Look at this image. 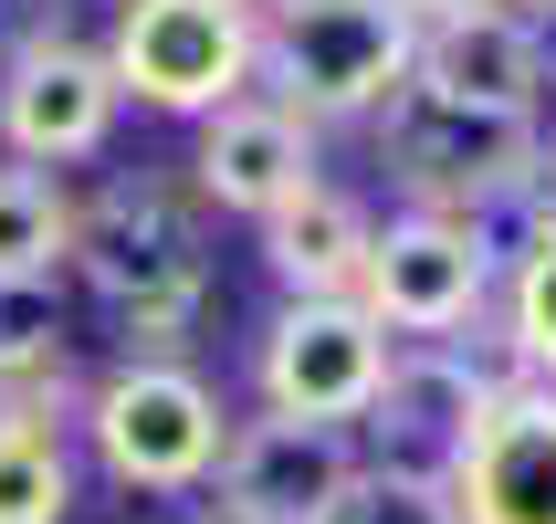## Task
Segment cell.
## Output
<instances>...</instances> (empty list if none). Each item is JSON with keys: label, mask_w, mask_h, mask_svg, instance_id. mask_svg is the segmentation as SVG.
I'll return each mask as SVG.
<instances>
[{"label": "cell", "mask_w": 556, "mask_h": 524, "mask_svg": "<svg viewBox=\"0 0 556 524\" xmlns=\"http://www.w3.org/2000/svg\"><path fill=\"white\" fill-rule=\"evenodd\" d=\"M63 294L53 283H0V399L11 388H53V378H74L63 368Z\"/></svg>", "instance_id": "obj_18"}, {"label": "cell", "mask_w": 556, "mask_h": 524, "mask_svg": "<svg viewBox=\"0 0 556 524\" xmlns=\"http://www.w3.org/2000/svg\"><path fill=\"white\" fill-rule=\"evenodd\" d=\"M63 252H74V200H63V179L0 157V283H53Z\"/></svg>", "instance_id": "obj_16"}, {"label": "cell", "mask_w": 556, "mask_h": 524, "mask_svg": "<svg viewBox=\"0 0 556 524\" xmlns=\"http://www.w3.org/2000/svg\"><path fill=\"white\" fill-rule=\"evenodd\" d=\"M535 63H546V85H556V22H535Z\"/></svg>", "instance_id": "obj_22"}, {"label": "cell", "mask_w": 556, "mask_h": 524, "mask_svg": "<svg viewBox=\"0 0 556 524\" xmlns=\"http://www.w3.org/2000/svg\"><path fill=\"white\" fill-rule=\"evenodd\" d=\"M535 148H546L535 116L452 105L431 85H400L378 116V168L400 189V210H431V220H494L515 200V179L535 168Z\"/></svg>", "instance_id": "obj_2"}, {"label": "cell", "mask_w": 556, "mask_h": 524, "mask_svg": "<svg viewBox=\"0 0 556 524\" xmlns=\"http://www.w3.org/2000/svg\"><path fill=\"white\" fill-rule=\"evenodd\" d=\"M441 494H452V524H556V388L504 378Z\"/></svg>", "instance_id": "obj_11"}, {"label": "cell", "mask_w": 556, "mask_h": 524, "mask_svg": "<svg viewBox=\"0 0 556 524\" xmlns=\"http://www.w3.org/2000/svg\"><path fill=\"white\" fill-rule=\"evenodd\" d=\"M63 409L74 399V378H53V388H11L0 399V524H63L74 514V420Z\"/></svg>", "instance_id": "obj_15"}, {"label": "cell", "mask_w": 556, "mask_h": 524, "mask_svg": "<svg viewBox=\"0 0 556 524\" xmlns=\"http://www.w3.org/2000/svg\"><path fill=\"white\" fill-rule=\"evenodd\" d=\"M515 368H483L472 346H389V378H378V409L357 420L378 462L368 472H409V483H452L472 420L494 409V388Z\"/></svg>", "instance_id": "obj_8"}, {"label": "cell", "mask_w": 556, "mask_h": 524, "mask_svg": "<svg viewBox=\"0 0 556 524\" xmlns=\"http://www.w3.org/2000/svg\"><path fill=\"white\" fill-rule=\"evenodd\" d=\"M494 242H504V252H526V242H556V137L535 148V168L515 179V200L494 210Z\"/></svg>", "instance_id": "obj_20"}, {"label": "cell", "mask_w": 556, "mask_h": 524, "mask_svg": "<svg viewBox=\"0 0 556 524\" xmlns=\"http://www.w3.org/2000/svg\"><path fill=\"white\" fill-rule=\"evenodd\" d=\"M74 431H85L94 472L126 494H211L231 409L200 368H105L74 409Z\"/></svg>", "instance_id": "obj_3"}, {"label": "cell", "mask_w": 556, "mask_h": 524, "mask_svg": "<svg viewBox=\"0 0 556 524\" xmlns=\"http://www.w3.org/2000/svg\"><path fill=\"white\" fill-rule=\"evenodd\" d=\"M74 273L94 305H148V294H211V210L179 179H105L74 200Z\"/></svg>", "instance_id": "obj_6"}, {"label": "cell", "mask_w": 556, "mask_h": 524, "mask_svg": "<svg viewBox=\"0 0 556 524\" xmlns=\"http://www.w3.org/2000/svg\"><path fill=\"white\" fill-rule=\"evenodd\" d=\"M504 357H515V378H535V388H556V242H526L504 252Z\"/></svg>", "instance_id": "obj_17"}, {"label": "cell", "mask_w": 556, "mask_h": 524, "mask_svg": "<svg viewBox=\"0 0 556 524\" xmlns=\"http://www.w3.org/2000/svg\"><path fill=\"white\" fill-rule=\"evenodd\" d=\"M326 524H452V494L441 483H409V472H357V494Z\"/></svg>", "instance_id": "obj_19"}, {"label": "cell", "mask_w": 556, "mask_h": 524, "mask_svg": "<svg viewBox=\"0 0 556 524\" xmlns=\"http://www.w3.org/2000/svg\"><path fill=\"white\" fill-rule=\"evenodd\" d=\"M189 189H200V210H231V220H283L305 189H326V157H315V126L242 94V105H220L200 116V148H189Z\"/></svg>", "instance_id": "obj_12"}, {"label": "cell", "mask_w": 556, "mask_h": 524, "mask_svg": "<svg viewBox=\"0 0 556 524\" xmlns=\"http://www.w3.org/2000/svg\"><path fill=\"white\" fill-rule=\"evenodd\" d=\"M504 11H515V22H556V0H504Z\"/></svg>", "instance_id": "obj_23"}, {"label": "cell", "mask_w": 556, "mask_h": 524, "mask_svg": "<svg viewBox=\"0 0 556 524\" xmlns=\"http://www.w3.org/2000/svg\"><path fill=\"white\" fill-rule=\"evenodd\" d=\"M357 431H315V420H231L220 440V472H211V514L220 524H326L346 494H357Z\"/></svg>", "instance_id": "obj_9"}, {"label": "cell", "mask_w": 556, "mask_h": 524, "mask_svg": "<svg viewBox=\"0 0 556 524\" xmlns=\"http://www.w3.org/2000/svg\"><path fill=\"white\" fill-rule=\"evenodd\" d=\"M420 74V22L400 0H274L252 22V94L305 126H378Z\"/></svg>", "instance_id": "obj_1"}, {"label": "cell", "mask_w": 556, "mask_h": 524, "mask_svg": "<svg viewBox=\"0 0 556 524\" xmlns=\"http://www.w3.org/2000/svg\"><path fill=\"white\" fill-rule=\"evenodd\" d=\"M263 409L274 420H315V431H357L378 409V378H389V325H378L357 294H326V305H283L263 325Z\"/></svg>", "instance_id": "obj_7"}, {"label": "cell", "mask_w": 556, "mask_h": 524, "mask_svg": "<svg viewBox=\"0 0 556 524\" xmlns=\"http://www.w3.org/2000/svg\"><path fill=\"white\" fill-rule=\"evenodd\" d=\"M200 524H220V514H200Z\"/></svg>", "instance_id": "obj_25"}, {"label": "cell", "mask_w": 556, "mask_h": 524, "mask_svg": "<svg viewBox=\"0 0 556 524\" xmlns=\"http://www.w3.org/2000/svg\"><path fill=\"white\" fill-rule=\"evenodd\" d=\"M368 252H378V210L346 200L337 179L305 189L283 220H263V263H274L283 305H326V294H357L368 283Z\"/></svg>", "instance_id": "obj_13"}, {"label": "cell", "mask_w": 556, "mask_h": 524, "mask_svg": "<svg viewBox=\"0 0 556 524\" xmlns=\"http://www.w3.org/2000/svg\"><path fill=\"white\" fill-rule=\"evenodd\" d=\"M231 11H252V22H263V11H274V0H231Z\"/></svg>", "instance_id": "obj_24"}, {"label": "cell", "mask_w": 556, "mask_h": 524, "mask_svg": "<svg viewBox=\"0 0 556 524\" xmlns=\"http://www.w3.org/2000/svg\"><path fill=\"white\" fill-rule=\"evenodd\" d=\"M116 63L105 42H22V53H0V148L22 157V168H74L116 137Z\"/></svg>", "instance_id": "obj_10"}, {"label": "cell", "mask_w": 556, "mask_h": 524, "mask_svg": "<svg viewBox=\"0 0 556 524\" xmlns=\"http://www.w3.org/2000/svg\"><path fill=\"white\" fill-rule=\"evenodd\" d=\"M494 294H504L494 220H431V210L378 220V252H368L357 305L389 325V346H463V325H483Z\"/></svg>", "instance_id": "obj_4"}, {"label": "cell", "mask_w": 556, "mask_h": 524, "mask_svg": "<svg viewBox=\"0 0 556 524\" xmlns=\"http://www.w3.org/2000/svg\"><path fill=\"white\" fill-rule=\"evenodd\" d=\"M409 85L452 94V105H504V116H535V94H546L535 22H515V11H472V22L420 31V74H409Z\"/></svg>", "instance_id": "obj_14"}, {"label": "cell", "mask_w": 556, "mask_h": 524, "mask_svg": "<svg viewBox=\"0 0 556 524\" xmlns=\"http://www.w3.org/2000/svg\"><path fill=\"white\" fill-rule=\"evenodd\" d=\"M105 63H116L126 105L200 126L252 94V11H231V0H116Z\"/></svg>", "instance_id": "obj_5"}, {"label": "cell", "mask_w": 556, "mask_h": 524, "mask_svg": "<svg viewBox=\"0 0 556 524\" xmlns=\"http://www.w3.org/2000/svg\"><path fill=\"white\" fill-rule=\"evenodd\" d=\"M420 31H441V22H472V11H504V0H400Z\"/></svg>", "instance_id": "obj_21"}]
</instances>
